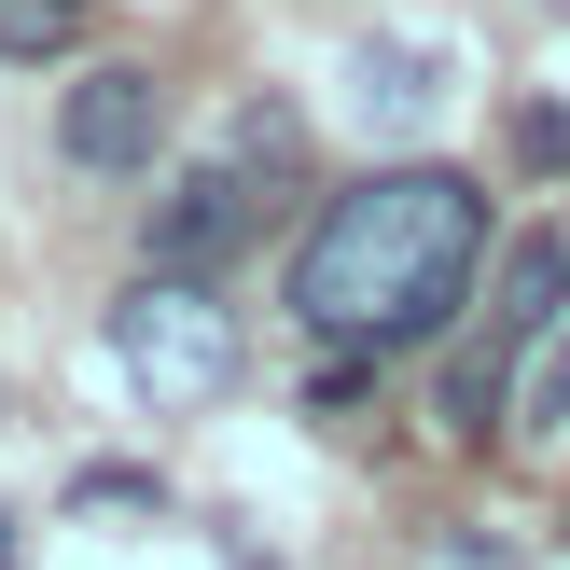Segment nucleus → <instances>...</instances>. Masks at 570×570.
<instances>
[{"instance_id":"1","label":"nucleus","mask_w":570,"mask_h":570,"mask_svg":"<svg viewBox=\"0 0 570 570\" xmlns=\"http://www.w3.org/2000/svg\"><path fill=\"white\" fill-rule=\"evenodd\" d=\"M488 265H501V223H488V181L473 167H376V181L321 195V223L293 237L278 306H293L306 348L404 362V348H432V334L473 321Z\"/></svg>"},{"instance_id":"2","label":"nucleus","mask_w":570,"mask_h":570,"mask_svg":"<svg viewBox=\"0 0 570 570\" xmlns=\"http://www.w3.org/2000/svg\"><path fill=\"white\" fill-rule=\"evenodd\" d=\"M293 195H306V126L278 98H237L209 126V154L167 167V195L139 209V265H154V278H223Z\"/></svg>"},{"instance_id":"3","label":"nucleus","mask_w":570,"mask_h":570,"mask_svg":"<svg viewBox=\"0 0 570 570\" xmlns=\"http://www.w3.org/2000/svg\"><path fill=\"white\" fill-rule=\"evenodd\" d=\"M111 362H126V390L139 404H167V417H195V404H223L237 390V306H223V278H154L139 265L126 293H111Z\"/></svg>"},{"instance_id":"4","label":"nucleus","mask_w":570,"mask_h":570,"mask_svg":"<svg viewBox=\"0 0 570 570\" xmlns=\"http://www.w3.org/2000/svg\"><path fill=\"white\" fill-rule=\"evenodd\" d=\"M154 154H167V70L98 56L83 83H56V167H83V181H139Z\"/></svg>"},{"instance_id":"5","label":"nucleus","mask_w":570,"mask_h":570,"mask_svg":"<svg viewBox=\"0 0 570 570\" xmlns=\"http://www.w3.org/2000/svg\"><path fill=\"white\" fill-rule=\"evenodd\" d=\"M557 306H570V237H557V223L501 237V265H488V306H473V334H488V348H515V362H543L557 334H570Z\"/></svg>"},{"instance_id":"6","label":"nucleus","mask_w":570,"mask_h":570,"mask_svg":"<svg viewBox=\"0 0 570 570\" xmlns=\"http://www.w3.org/2000/svg\"><path fill=\"white\" fill-rule=\"evenodd\" d=\"M348 111H362V139H417L445 111V42H404V28L348 42Z\"/></svg>"},{"instance_id":"7","label":"nucleus","mask_w":570,"mask_h":570,"mask_svg":"<svg viewBox=\"0 0 570 570\" xmlns=\"http://www.w3.org/2000/svg\"><path fill=\"white\" fill-rule=\"evenodd\" d=\"M432 404H445V432H460V445H488V432H501V404H515V348H488V334H473V348L445 362Z\"/></svg>"},{"instance_id":"8","label":"nucleus","mask_w":570,"mask_h":570,"mask_svg":"<svg viewBox=\"0 0 570 570\" xmlns=\"http://www.w3.org/2000/svg\"><path fill=\"white\" fill-rule=\"evenodd\" d=\"M98 28V0H0V70H42Z\"/></svg>"},{"instance_id":"9","label":"nucleus","mask_w":570,"mask_h":570,"mask_svg":"<svg viewBox=\"0 0 570 570\" xmlns=\"http://www.w3.org/2000/svg\"><path fill=\"white\" fill-rule=\"evenodd\" d=\"M70 501H83V515H167V488H154L139 460H83V473H70Z\"/></svg>"},{"instance_id":"10","label":"nucleus","mask_w":570,"mask_h":570,"mask_svg":"<svg viewBox=\"0 0 570 570\" xmlns=\"http://www.w3.org/2000/svg\"><path fill=\"white\" fill-rule=\"evenodd\" d=\"M376 376H390V362H362V348H321V362H306V417H348Z\"/></svg>"},{"instance_id":"11","label":"nucleus","mask_w":570,"mask_h":570,"mask_svg":"<svg viewBox=\"0 0 570 570\" xmlns=\"http://www.w3.org/2000/svg\"><path fill=\"white\" fill-rule=\"evenodd\" d=\"M515 154H529V167H570V98H529V111H515Z\"/></svg>"},{"instance_id":"12","label":"nucleus","mask_w":570,"mask_h":570,"mask_svg":"<svg viewBox=\"0 0 570 570\" xmlns=\"http://www.w3.org/2000/svg\"><path fill=\"white\" fill-rule=\"evenodd\" d=\"M529 417H543V432H570V334L529 362Z\"/></svg>"},{"instance_id":"13","label":"nucleus","mask_w":570,"mask_h":570,"mask_svg":"<svg viewBox=\"0 0 570 570\" xmlns=\"http://www.w3.org/2000/svg\"><path fill=\"white\" fill-rule=\"evenodd\" d=\"M0 570H28V543H14V501H0Z\"/></svg>"},{"instance_id":"14","label":"nucleus","mask_w":570,"mask_h":570,"mask_svg":"<svg viewBox=\"0 0 570 570\" xmlns=\"http://www.w3.org/2000/svg\"><path fill=\"white\" fill-rule=\"evenodd\" d=\"M543 14H570V0H543Z\"/></svg>"}]
</instances>
